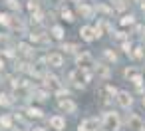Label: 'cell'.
Masks as SVG:
<instances>
[{
	"label": "cell",
	"mask_w": 145,
	"mask_h": 131,
	"mask_svg": "<svg viewBox=\"0 0 145 131\" xmlns=\"http://www.w3.org/2000/svg\"><path fill=\"white\" fill-rule=\"evenodd\" d=\"M141 103H143V107H145V95H143V101H141Z\"/></svg>",
	"instance_id": "d4e9b609"
},
{
	"label": "cell",
	"mask_w": 145,
	"mask_h": 131,
	"mask_svg": "<svg viewBox=\"0 0 145 131\" xmlns=\"http://www.w3.org/2000/svg\"><path fill=\"white\" fill-rule=\"evenodd\" d=\"M78 131H101V119H97V117H86L78 125Z\"/></svg>",
	"instance_id": "3957f363"
},
{
	"label": "cell",
	"mask_w": 145,
	"mask_h": 131,
	"mask_svg": "<svg viewBox=\"0 0 145 131\" xmlns=\"http://www.w3.org/2000/svg\"><path fill=\"white\" fill-rule=\"evenodd\" d=\"M133 22H135V18H133V16H131V14H129V16H123V18H121V22H119V24H121V26H131V24H133Z\"/></svg>",
	"instance_id": "9a60e30c"
},
{
	"label": "cell",
	"mask_w": 145,
	"mask_h": 131,
	"mask_svg": "<svg viewBox=\"0 0 145 131\" xmlns=\"http://www.w3.org/2000/svg\"><path fill=\"white\" fill-rule=\"evenodd\" d=\"M50 34H52L56 40H62V38H64V28L56 24V26H52V28H50Z\"/></svg>",
	"instance_id": "8fae6325"
},
{
	"label": "cell",
	"mask_w": 145,
	"mask_h": 131,
	"mask_svg": "<svg viewBox=\"0 0 145 131\" xmlns=\"http://www.w3.org/2000/svg\"><path fill=\"white\" fill-rule=\"evenodd\" d=\"M62 18H64L66 22H74V14H72V10H70V8H62Z\"/></svg>",
	"instance_id": "5bb4252c"
},
{
	"label": "cell",
	"mask_w": 145,
	"mask_h": 131,
	"mask_svg": "<svg viewBox=\"0 0 145 131\" xmlns=\"http://www.w3.org/2000/svg\"><path fill=\"white\" fill-rule=\"evenodd\" d=\"M62 50H66V52H76V44H64Z\"/></svg>",
	"instance_id": "44dd1931"
},
{
	"label": "cell",
	"mask_w": 145,
	"mask_h": 131,
	"mask_svg": "<svg viewBox=\"0 0 145 131\" xmlns=\"http://www.w3.org/2000/svg\"><path fill=\"white\" fill-rule=\"evenodd\" d=\"M103 54H105V58H107V60H109V62H115V60H117V56H115V54H113V52H111V50H105V52H103Z\"/></svg>",
	"instance_id": "d6986e66"
},
{
	"label": "cell",
	"mask_w": 145,
	"mask_h": 131,
	"mask_svg": "<svg viewBox=\"0 0 145 131\" xmlns=\"http://www.w3.org/2000/svg\"><path fill=\"white\" fill-rule=\"evenodd\" d=\"M28 10H38V2H36V0H30V2H28Z\"/></svg>",
	"instance_id": "ffe728a7"
},
{
	"label": "cell",
	"mask_w": 145,
	"mask_h": 131,
	"mask_svg": "<svg viewBox=\"0 0 145 131\" xmlns=\"http://www.w3.org/2000/svg\"><path fill=\"white\" fill-rule=\"evenodd\" d=\"M76 64H78V68H89V66H93V58L88 54V52H82V54H78V58H76Z\"/></svg>",
	"instance_id": "5b68a950"
},
{
	"label": "cell",
	"mask_w": 145,
	"mask_h": 131,
	"mask_svg": "<svg viewBox=\"0 0 145 131\" xmlns=\"http://www.w3.org/2000/svg\"><path fill=\"white\" fill-rule=\"evenodd\" d=\"M6 6L10 10H20V2H18V0H6Z\"/></svg>",
	"instance_id": "2e32d148"
},
{
	"label": "cell",
	"mask_w": 145,
	"mask_h": 131,
	"mask_svg": "<svg viewBox=\"0 0 145 131\" xmlns=\"http://www.w3.org/2000/svg\"><path fill=\"white\" fill-rule=\"evenodd\" d=\"M129 127H131L133 131H137V129L143 127V123H141V119H139L137 115H131V117H129Z\"/></svg>",
	"instance_id": "7c38bea8"
},
{
	"label": "cell",
	"mask_w": 145,
	"mask_h": 131,
	"mask_svg": "<svg viewBox=\"0 0 145 131\" xmlns=\"http://www.w3.org/2000/svg\"><path fill=\"white\" fill-rule=\"evenodd\" d=\"M117 103H119V107H123V109H129L131 107V103H133V97H131V93L129 91H117Z\"/></svg>",
	"instance_id": "277c9868"
},
{
	"label": "cell",
	"mask_w": 145,
	"mask_h": 131,
	"mask_svg": "<svg viewBox=\"0 0 145 131\" xmlns=\"http://www.w3.org/2000/svg\"><path fill=\"white\" fill-rule=\"evenodd\" d=\"M2 66H4V64H2V62H0V68H2Z\"/></svg>",
	"instance_id": "83f0119b"
},
{
	"label": "cell",
	"mask_w": 145,
	"mask_h": 131,
	"mask_svg": "<svg viewBox=\"0 0 145 131\" xmlns=\"http://www.w3.org/2000/svg\"><path fill=\"white\" fill-rule=\"evenodd\" d=\"M125 4H123V0H115V10H123Z\"/></svg>",
	"instance_id": "7402d4cb"
},
{
	"label": "cell",
	"mask_w": 145,
	"mask_h": 131,
	"mask_svg": "<svg viewBox=\"0 0 145 131\" xmlns=\"http://www.w3.org/2000/svg\"><path fill=\"white\" fill-rule=\"evenodd\" d=\"M70 80H72L74 83H78V85H86V83L91 80V74H89L86 68H78V70H74V72L70 74Z\"/></svg>",
	"instance_id": "7a4b0ae2"
},
{
	"label": "cell",
	"mask_w": 145,
	"mask_h": 131,
	"mask_svg": "<svg viewBox=\"0 0 145 131\" xmlns=\"http://www.w3.org/2000/svg\"><path fill=\"white\" fill-rule=\"evenodd\" d=\"M74 2H82V0H74Z\"/></svg>",
	"instance_id": "4316f807"
},
{
	"label": "cell",
	"mask_w": 145,
	"mask_h": 131,
	"mask_svg": "<svg viewBox=\"0 0 145 131\" xmlns=\"http://www.w3.org/2000/svg\"><path fill=\"white\" fill-rule=\"evenodd\" d=\"M6 103H8V99L4 95H0V105H6Z\"/></svg>",
	"instance_id": "603a6c76"
},
{
	"label": "cell",
	"mask_w": 145,
	"mask_h": 131,
	"mask_svg": "<svg viewBox=\"0 0 145 131\" xmlns=\"http://www.w3.org/2000/svg\"><path fill=\"white\" fill-rule=\"evenodd\" d=\"M145 56V48H135V52H133V58L135 60H141Z\"/></svg>",
	"instance_id": "e0dca14e"
},
{
	"label": "cell",
	"mask_w": 145,
	"mask_h": 131,
	"mask_svg": "<svg viewBox=\"0 0 145 131\" xmlns=\"http://www.w3.org/2000/svg\"><path fill=\"white\" fill-rule=\"evenodd\" d=\"M0 22H4V14L2 12H0Z\"/></svg>",
	"instance_id": "cb8c5ba5"
},
{
	"label": "cell",
	"mask_w": 145,
	"mask_h": 131,
	"mask_svg": "<svg viewBox=\"0 0 145 131\" xmlns=\"http://www.w3.org/2000/svg\"><path fill=\"white\" fill-rule=\"evenodd\" d=\"M119 125H121V121H119V117H117L115 111L103 113V117H101V129L103 131H117Z\"/></svg>",
	"instance_id": "6da1fadb"
},
{
	"label": "cell",
	"mask_w": 145,
	"mask_h": 131,
	"mask_svg": "<svg viewBox=\"0 0 145 131\" xmlns=\"http://www.w3.org/2000/svg\"><path fill=\"white\" fill-rule=\"evenodd\" d=\"M46 62H48L50 68H60V66L64 64V58H62V54H50V56L46 58Z\"/></svg>",
	"instance_id": "9c48e42d"
},
{
	"label": "cell",
	"mask_w": 145,
	"mask_h": 131,
	"mask_svg": "<svg viewBox=\"0 0 145 131\" xmlns=\"http://www.w3.org/2000/svg\"><path fill=\"white\" fill-rule=\"evenodd\" d=\"M28 115H32V117H42V111H40L38 107H30V109H28Z\"/></svg>",
	"instance_id": "ac0fdd59"
},
{
	"label": "cell",
	"mask_w": 145,
	"mask_h": 131,
	"mask_svg": "<svg viewBox=\"0 0 145 131\" xmlns=\"http://www.w3.org/2000/svg\"><path fill=\"white\" fill-rule=\"evenodd\" d=\"M139 131H145V125H143V127H141V129H139Z\"/></svg>",
	"instance_id": "484cf974"
},
{
	"label": "cell",
	"mask_w": 145,
	"mask_h": 131,
	"mask_svg": "<svg viewBox=\"0 0 145 131\" xmlns=\"http://www.w3.org/2000/svg\"><path fill=\"white\" fill-rule=\"evenodd\" d=\"M60 109H62V111H66V113H76L78 105H76L70 97H66V99H62V101H60Z\"/></svg>",
	"instance_id": "ba28073f"
},
{
	"label": "cell",
	"mask_w": 145,
	"mask_h": 131,
	"mask_svg": "<svg viewBox=\"0 0 145 131\" xmlns=\"http://www.w3.org/2000/svg\"><path fill=\"white\" fill-rule=\"evenodd\" d=\"M78 12H80L82 16H86V18H89V16L93 14V8H91L89 4H86V2H80V4H78Z\"/></svg>",
	"instance_id": "30bf717a"
},
{
	"label": "cell",
	"mask_w": 145,
	"mask_h": 131,
	"mask_svg": "<svg viewBox=\"0 0 145 131\" xmlns=\"http://www.w3.org/2000/svg\"><path fill=\"white\" fill-rule=\"evenodd\" d=\"M50 127L54 131H64L66 129V119L62 115H54V117H50Z\"/></svg>",
	"instance_id": "8992f818"
},
{
	"label": "cell",
	"mask_w": 145,
	"mask_h": 131,
	"mask_svg": "<svg viewBox=\"0 0 145 131\" xmlns=\"http://www.w3.org/2000/svg\"><path fill=\"white\" fill-rule=\"evenodd\" d=\"M0 127L10 129V127H12V119H10L8 115H2V117H0Z\"/></svg>",
	"instance_id": "4fadbf2b"
},
{
	"label": "cell",
	"mask_w": 145,
	"mask_h": 131,
	"mask_svg": "<svg viewBox=\"0 0 145 131\" xmlns=\"http://www.w3.org/2000/svg\"><path fill=\"white\" fill-rule=\"evenodd\" d=\"M80 36H82V40H86V42H93V40H95V28H91V26H82Z\"/></svg>",
	"instance_id": "52a82bcc"
}]
</instances>
